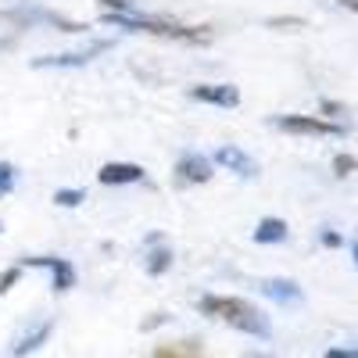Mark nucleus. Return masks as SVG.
<instances>
[{
	"label": "nucleus",
	"mask_w": 358,
	"mask_h": 358,
	"mask_svg": "<svg viewBox=\"0 0 358 358\" xmlns=\"http://www.w3.org/2000/svg\"><path fill=\"white\" fill-rule=\"evenodd\" d=\"M108 25H118L126 33H147V36H165V40H183V43H208L212 40V29L208 25H183L172 18H155V15H140V11H108L104 15Z\"/></svg>",
	"instance_id": "obj_1"
},
{
	"label": "nucleus",
	"mask_w": 358,
	"mask_h": 358,
	"mask_svg": "<svg viewBox=\"0 0 358 358\" xmlns=\"http://www.w3.org/2000/svg\"><path fill=\"white\" fill-rule=\"evenodd\" d=\"M197 308L204 315H212L226 326H233V330H241V334H251V337H268V319L251 305L244 301V297H226V294H204Z\"/></svg>",
	"instance_id": "obj_2"
},
{
	"label": "nucleus",
	"mask_w": 358,
	"mask_h": 358,
	"mask_svg": "<svg viewBox=\"0 0 358 358\" xmlns=\"http://www.w3.org/2000/svg\"><path fill=\"white\" fill-rule=\"evenodd\" d=\"M276 129L294 133V136H344L348 129L330 118H315V115H276Z\"/></svg>",
	"instance_id": "obj_3"
},
{
	"label": "nucleus",
	"mask_w": 358,
	"mask_h": 358,
	"mask_svg": "<svg viewBox=\"0 0 358 358\" xmlns=\"http://www.w3.org/2000/svg\"><path fill=\"white\" fill-rule=\"evenodd\" d=\"M111 43L108 40H101V43H94V47H86V50H72V54H50V57H36L33 62V69H79V65H90L97 54H104Z\"/></svg>",
	"instance_id": "obj_4"
},
{
	"label": "nucleus",
	"mask_w": 358,
	"mask_h": 358,
	"mask_svg": "<svg viewBox=\"0 0 358 358\" xmlns=\"http://www.w3.org/2000/svg\"><path fill=\"white\" fill-rule=\"evenodd\" d=\"M212 179V162L204 155H183L176 162V183L179 187H197V183H208Z\"/></svg>",
	"instance_id": "obj_5"
},
{
	"label": "nucleus",
	"mask_w": 358,
	"mask_h": 358,
	"mask_svg": "<svg viewBox=\"0 0 358 358\" xmlns=\"http://www.w3.org/2000/svg\"><path fill=\"white\" fill-rule=\"evenodd\" d=\"M190 97L204 104H219V108H236L241 104V90L229 83H204V86H190Z\"/></svg>",
	"instance_id": "obj_6"
},
{
	"label": "nucleus",
	"mask_w": 358,
	"mask_h": 358,
	"mask_svg": "<svg viewBox=\"0 0 358 358\" xmlns=\"http://www.w3.org/2000/svg\"><path fill=\"white\" fill-rule=\"evenodd\" d=\"M22 265H40L54 276V290H72L76 287V268L69 258H50V255H40V258H22Z\"/></svg>",
	"instance_id": "obj_7"
},
{
	"label": "nucleus",
	"mask_w": 358,
	"mask_h": 358,
	"mask_svg": "<svg viewBox=\"0 0 358 358\" xmlns=\"http://www.w3.org/2000/svg\"><path fill=\"white\" fill-rule=\"evenodd\" d=\"M97 179L104 187H126V183H143V169L133 165V162H108L101 165Z\"/></svg>",
	"instance_id": "obj_8"
},
{
	"label": "nucleus",
	"mask_w": 358,
	"mask_h": 358,
	"mask_svg": "<svg viewBox=\"0 0 358 358\" xmlns=\"http://www.w3.org/2000/svg\"><path fill=\"white\" fill-rule=\"evenodd\" d=\"M4 18H11V22H47V25H54V29H62V33H83L86 25H79V22H72V18H65V15H54V11H8Z\"/></svg>",
	"instance_id": "obj_9"
},
{
	"label": "nucleus",
	"mask_w": 358,
	"mask_h": 358,
	"mask_svg": "<svg viewBox=\"0 0 358 358\" xmlns=\"http://www.w3.org/2000/svg\"><path fill=\"white\" fill-rule=\"evenodd\" d=\"M215 162L222 165V169H229V172H236V176H258V165H255V158L251 155H244L241 147H219L215 151Z\"/></svg>",
	"instance_id": "obj_10"
},
{
	"label": "nucleus",
	"mask_w": 358,
	"mask_h": 358,
	"mask_svg": "<svg viewBox=\"0 0 358 358\" xmlns=\"http://www.w3.org/2000/svg\"><path fill=\"white\" fill-rule=\"evenodd\" d=\"M262 294H268L273 301H280V305H290V301H301V287H297L294 280H262V287H258Z\"/></svg>",
	"instance_id": "obj_11"
},
{
	"label": "nucleus",
	"mask_w": 358,
	"mask_h": 358,
	"mask_svg": "<svg viewBox=\"0 0 358 358\" xmlns=\"http://www.w3.org/2000/svg\"><path fill=\"white\" fill-rule=\"evenodd\" d=\"M151 358H208V355L201 351V341H172V344H158Z\"/></svg>",
	"instance_id": "obj_12"
},
{
	"label": "nucleus",
	"mask_w": 358,
	"mask_h": 358,
	"mask_svg": "<svg viewBox=\"0 0 358 358\" xmlns=\"http://www.w3.org/2000/svg\"><path fill=\"white\" fill-rule=\"evenodd\" d=\"M255 241L258 244H283L287 241V222L283 219H262L255 229Z\"/></svg>",
	"instance_id": "obj_13"
},
{
	"label": "nucleus",
	"mask_w": 358,
	"mask_h": 358,
	"mask_svg": "<svg viewBox=\"0 0 358 358\" xmlns=\"http://www.w3.org/2000/svg\"><path fill=\"white\" fill-rule=\"evenodd\" d=\"M50 330H54L50 322H40L36 330H29V334H25V337H22L18 344H15V355H18V358H25L29 351H36V348H40V344H43V341L50 337Z\"/></svg>",
	"instance_id": "obj_14"
},
{
	"label": "nucleus",
	"mask_w": 358,
	"mask_h": 358,
	"mask_svg": "<svg viewBox=\"0 0 358 358\" xmlns=\"http://www.w3.org/2000/svg\"><path fill=\"white\" fill-rule=\"evenodd\" d=\"M169 265H172V251L169 248H155L151 255H147V273H151V276L169 273Z\"/></svg>",
	"instance_id": "obj_15"
},
{
	"label": "nucleus",
	"mask_w": 358,
	"mask_h": 358,
	"mask_svg": "<svg viewBox=\"0 0 358 358\" xmlns=\"http://www.w3.org/2000/svg\"><path fill=\"white\" fill-rule=\"evenodd\" d=\"M355 169H358V158H351V155H337V158H334V172H337L341 179L351 176Z\"/></svg>",
	"instance_id": "obj_16"
},
{
	"label": "nucleus",
	"mask_w": 358,
	"mask_h": 358,
	"mask_svg": "<svg viewBox=\"0 0 358 358\" xmlns=\"http://www.w3.org/2000/svg\"><path fill=\"white\" fill-rule=\"evenodd\" d=\"M83 201V190H57L54 194V204H62V208H76Z\"/></svg>",
	"instance_id": "obj_17"
},
{
	"label": "nucleus",
	"mask_w": 358,
	"mask_h": 358,
	"mask_svg": "<svg viewBox=\"0 0 358 358\" xmlns=\"http://www.w3.org/2000/svg\"><path fill=\"white\" fill-rule=\"evenodd\" d=\"M97 4H101L104 11H122V15L136 11V4H133V0H97Z\"/></svg>",
	"instance_id": "obj_18"
},
{
	"label": "nucleus",
	"mask_w": 358,
	"mask_h": 358,
	"mask_svg": "<svg viewBox=\"0 0 358 358\" xmlns=\"http://www.w3.org/2000/svg\"><path fill=\"white\" fill-rule=\"evenodd\" d=\"M15 187V169L8 162H0V194H8Z\"/></svg>",
	"instance_id": "obj_19"
},
{
	"label": "nucleus",
	"mask_w": 358,
	"mask_h": 358,
	"mask_svg": "<svg viewBox=\"0 0 358 358\" xmlns=\"http://www.w3.org/2000/svg\"><path fill=\"white\" fill-rule=\"evenodd\" d=\"M18 276H22V265H15V268H8V273H4V276H0V294H8V290H11V283H15Z\"/></svg>",
	"instance_id": "obj_20"
},
{
	"label": "nucleus",
	"mask_w": 358,
	"mask_h": 358,
	"mask_svg": "<svg viewBox=\"0 0 358 358\" xmlns=\"http://www.w3.org/2000/svg\"><path fill=\"white\" fill-rule=\"evenodd\" d=\"M326 358H358V351H348V348H334V351H326Z\"/></svg>",
	"instance_id": "obj_21"
},
{
	"label": "nucleus",
	"mask_w": 358,
	"mask_h": 358,
	"mask_svg": "<svg viewBox=\"0 0 358 358\" xmlns=\"http://www.w3.org/2000/svg\"><path fill=\"white\" fill-rule=\"evenodd\" d=\"M268 25H305V18H273V22H268Z\"/></svg>",
	"instance_id": "obj_22"
},
{
	"label": "nucleus",
	"mask_w": 358,
	"mask_h": 358,
	"mask_svg": "<svg viewBox=\"0 0 358 358\" xmlns=\"http://www.w3.org/2000/svg\"><path fill=\"white\" fill-rule=\"evenodd\" d=\"M322 244L326 248H341V236L337 233H322Z\"/></svg>",
	"instance_id": "obj_23"
},
{
	"label": "nucleus",
	"mask_w": 358,
	"mask_h": 358,
	"mask_svg": "<svg viewBox=\"0 0 358 358\" xmlns=\"http://www.w3.org/2000/svg\"><path fill=\"white\" fill-rule=\"evenodd\" d=\"M322 111H326V115H337V111H341V104H334V101H322Z\"/></svg>",
	"instance_id": "obj_24"
},
{
	"label": "nucleus",
	"mask_w": 358,
	"mask_h": 358,
	"mask_svg": "<svg viewBox=\"0 0 358 358\" xmlns=\"http://www.w3.org/2000/svg\"><path fill=\"white\" fill-rule=\"evenodd\" d=\"M337 4H341V8H348V11H355V15H358V0H337Z\"/></svg>",
	"instance_id": "obj_25"
},
{
	"label": "nucleus",
	"mask_w": 358,
	"mask_h": 358,
	"mask_svg": "<svg viewBox=\"0 0 358 358\" xmlns=\"http://www.w3.org/2000/svg\"><path fill=\"white\" fill-rule=\"evenodd\" d=\"M351 255H355V262H358V244H355V248H351Z\"/></svg>",
	"instance_id": "obj_26"
},
{
	"label": "nucleus",
	"mask_w": 358,
	"mask_h": 358,
	"mask_svg": "<svg viewBox=\"0 0 358 358\" xmlns=\"http://www.w3.org/2000/svg\"><path fill=\"white\" fill-rule=\"evenodd\" d=\"M251 358H265V355H251Z\"/></svg>",
	"instance_id": "obj_27"
}]
</instances>
